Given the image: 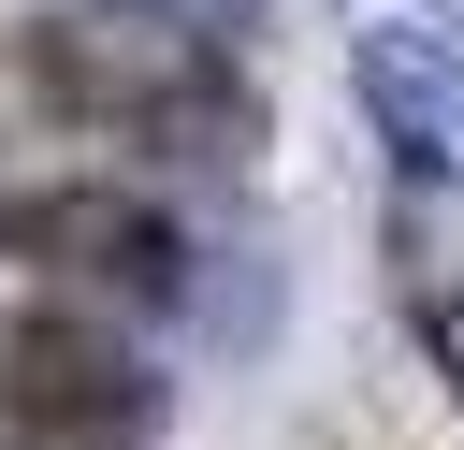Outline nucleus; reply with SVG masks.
I'll list each match as a JSON object with an SVG mask.
<instances>
[{
	"label": "nucleus",
	"instance_id": "f257e3e1",
	"mask_svg": "<svg viewBox=\"0 0 464 450\" xmlns=\"http://www.w3.org/2000/svg\"><path fill=\"white\" fill-rule=\"evenodd\" d=\"M29 87L72 102L87 131H145L174 160H232V131H246V87L188 29H87V15H58V29H29Z\"/></svg>",
	"mask_w": 464,
	"mask_h": 450
},
{
	"label": "nucleus",
	"instance_id": "f03ea898",
	"mask_svg": "<svg viewBox=\"0 0 464 450\" xmlns=\"http://www.w3.org/2000/svg\"><path fill=\"white\" fill-rule=\"evenodd\" d=\"M145 421H160V377H145V348H130L102 305H14V319H0V435L130 450Z\"/></svg>",
	"mask_w": 464,
	"mask_h": 450
},
{
	"label": "nucleus",
	"instance_id": "7ed1b4c3",
	"mask_svg": "<svg viewBox=\"0 0 464 450\" xmlns=\"http://www.w3.org/2000/svg\"><path fill=\"white\" fill-rule=\"evenodd\" d=\"M0 261H44L72 290H130V305H174L188 290V232L116 189V174H44V189H0Z\"/></svg>",
	"mask_w": 464,
	"mask_h": 450
},
{
	"label": "nucleus",
	"instance_id": "20e7f679",
	"mask_svg": "<svg viewBox=\"0 0 464 450\" xmlns=\"http://www.w3.org/2000/svg\"><path fill=\"white\" fill-rule=\"evenodd\" d=\"M420 348L450 363V392H464V290H420Z\"/></svg>",
	"mask_w": 464,
	"mask_h": 450
}]
</instances>
